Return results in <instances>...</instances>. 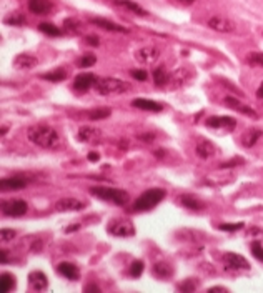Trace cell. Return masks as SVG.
Returning a JSON list of instances; mask_svg holds the SVG:
<instances>
[{
    "instance_id": "6da1fadb",
    "label": "cell",
    "mask_w": 263,
    "mask_h": 293,
    "mask_svg": "<svg viewBox=\"0 0 263 293\" xmlns=\"http://www.w3.org/2000/svg\"><path fill=\"white\" fill-rule=\"evenodd\" d=\"M27 137L32 144H35L42 148H58L62 140H60V135L55 128L49 127V125H33L27 130Z\"/></svg>"
},
{
    "instance_id": "7a4b0ae2",
    "label": "cell",
    "mask_w": 263,
    "mask_h": 293,
    "mask_svg": "<svg viewBox=\"0 0 263 293\" xmlns=\"http://www.w3.org/2000/svg\"><path fill=\"white\" fill-rule=\"evenodd\" d=\"M95 90L98 95H120V93H125L130 90V84L120 80V79H114V77H105V79H97L95 82Z\"/></svg>"
},
{
    "instance_id": "3957f363",
    "label": "cell",
    "mask_w": 263,
    "mask_h": 293,
    "mask_svg": "<svg viewBox=\"0 0 263 293\" xmlns=\"http://www.w3.org/2000/svg\"><path fill=\"white\" fill-rule=\"evenodd\" d=\"M90 193L92 195L98 197L100 200H105L109 204L123 206L128 202V193L123 190H118V188H109V187H92L90 188Z\"/></svg>"
},
{
    "instance_id": "277c9868",
    "label": "cell",
    "mask_w": 263,
    "mask_h": 293,
    "mask_svg": "<svg viewBox=\"0 0 263 293\" xmlns=\"http://www.w3.org/2000/svg\"><path fill=\"white\" fill-rule=\"evenodd\" d=\"M165 198V190L162 188H152V190H146L137 198L133 208L137 212H146V210H152L153 206H157L160 202Z\"/></svg>"
},
{
    "instance_id": "5b68a950",
    "label": "cell",
    "mask_w": 263,
    "mask_h": 293,
    "mask_svg": "<svg viewBox=\"0 0 263 293\" xmlns=\"http://www.w3.org/2000/svg\"><path fill=\"white\" fill-rule=\"evenodd\" d=\"M107 232L114 236H132L135 235V227L130 220H125V218H117V220H112L107 227Z\"/></svg>"
},
{
    "instance_id": "8992f818",
    "label": "cell",
    "mask_w": 263,
    "mask_h": 293,
    "mask_svg": "<svg viewBox=\"0 0 263 293\" xmlns=\"http://www.w3.org/2000/svg\"><path fill=\"white\" fill-rule=\"evenodd\" d=\"M2 213L5 217H22L27 213V202L20 200V198H14V200L2 202Z\"/></svg>"
},
{
    "instance_id": "52a82bcc",
    "label": "cell",
    "mask_w": 263,
    "mask_h": 293,
    "mask_svg": "<svg viewBox=\"0 0 263 293\" xmlns=\"http://www.w3.org/2000/svg\"><path fill=\"white\" fill-rule=\"evenodd\" d=\"M222 262H223V265H225V268L227 270H248L250 268V264L247 262V258H243L241 255H238V253H225L222 258Z\"/></svg>"
},
{
    "instance_id": "ba28073f",
    "label": "cell",
    "mask_w": 263,
    "mask_h": 293,
    "mask_svg": "<svg viewBox=\"0 0 263 293\" xmlns=\"http://www.w3.org/2000/svg\"><path fill=\"white\" fill-rule=\"evenodd\" d=\"M87 204L80 198H60V200L55 204V208L58 212H77V210H84Z\"/></svg>"
},
{
    "instance_id": "9c48e42d",
    "label": "cell",
    "mask_w": 263,
    "mask_h": 293,
    "mask_svg": "<svg viewBox=\"0 0 263 293\" xmlns=\"http://www.w3.org/2000/svg\"><path fill=\"white\" fill-rule=\"evenodd\" d=\"M95 82H97V77L93 75V73H80V75H77L75 80H73V88L84 92V90L95 87Z\"/></svg>"
},
{
    "instance_id": "30bf717a",
    "label": "cell",
    "mask_w": 263,
    "mask_h": 293,
    "mask_svg": "<svg viewBox=\"0 0 263 293\" xmlns=\"http://www.w3.org/2000/svg\"><path fill=\"white\" fill-rule=\"evenodd\" d=\"M206 127L223 128V130H234L236 127V122H235V118H232V117H210V118H206Z\"/></svg>"
},
{
    "instance_id": "8fae6325",
    "label": "cell",
    "mask_w": 263,
    "mask_h": 293,
    "mask_svg": "<svg viewBox=\"0 0 263 293\" xmlns=\"http://www.w3.org/2000/svg\"><path fill=\"white\" fill-rule=\"evenodd\" d=\"M225 103L230 109H234L235 112H238V114L241 115H247V117H252V118H255L257 117V112L255 110H252L248 105H245V103H241L238 98H235V97H227L225 98Z\"/></svg>"
},
{
    "instance_id": "7c38bea8",
    "label": "cell",
    "mask_w": 263,
    "mask_h": 293,
    "mask_svg": "<svg viewBox=\"0 0 263 293\" xmlns=\"http://www.w3.org/2000/svg\"><path fill=\"white\" fill-rule=\"evenodd\" d=\"M158 57H160V52L155 47H144V49H140L135 54V59L140 63H153Z\"/></svg>"
},
{
    "instance_id": "4fadbf2b",
    "label": "cell",
    "mask_w": 263,
    "mask_h": 293,
    "mask_svg": "<svg viewBox=\"0 0 263 293\" xmlns=\"http://www.w3.org/2000/svg\"><path fill=\"white\" fill-rule=\"evenodd\" d=\"M37 63H38L37 57H33L30 54H20L14 59V67L20 68V70H29V68L35 67Z\"/></svg>"
},
{
    "instance_id": "5bb4252c",
    "label": "cell",
    "mask_w": 263,
    "mask_h": 293,
    "mask_svg": "<svg viewBox=\"0 0 263 293\" xmlns=\"http://www.w3.org/2000/svg\"><path fill=\"white\" fill-rule=\"evenodd\" d=\"M47 283H49V280H47L45 273H42V271H32V273L29 275V285L35 292L45 290Z\"/></svg>"
},
{
    "instance_id": "9a60e30c",
    "label": "cell",
    "mask_w": 263,
    "mask_h": 293,
    "mask_svg": "<svg viewBox=\"0 0 263 293\" xmlns=\"http://www.w3.org/2000/svg\"><path fill=\"white\" fill-rule=\"evenodd\" d=\"M208 27L217 30V32L227 33V32H232V30H234V24H232L230 20L223 19V17H212V19L208 20Z\"/></svg>"
},
{
    "instance_id": "2e32d148",
    "label": "cell",
    "mask_w": 263,
    "mask_h": 293,
    "mask_svg": "<svg viewBox=\"0 0 263 293\" xmlns=\"http://www.w3.org/2000/svg\"><path fill=\"white\" fill-rule=\"evenodd\" d=\"M132 105L135 107V109L146 110V112H162L163 110L162 103L148 100V98H135V100H132Z\"/></svg>"
},
{
    "instance_id": "e0dca14e",
    "label": "cell",
    "mask_w": 263,
    "mask_h": 293,
    "mask_svg": "<svg viewBox=\"0 0 263 293\" xmlns=\"http://www.w3.org/2000/svg\"><path fill=\"white\" fill-rule=\"evenodd\" d=\"M195 152L198 157H202V158H210V157H213L215 152H217V148H215V145L212 144V142H208V140H200L197 144L195 146Z\"/></svg>"
},
{
    "instance_id": "ac0fdd59",
    "label": "cell",
    "mask_w": 263,
    "mask_h": 293,
    "mask_svg": "<svg viewBox=\"0 0 263 293\" xmlns=\"http://www.w3.org/2000/svg\"><path fill=\"white\" fill-rule=\"evenodd\" d=\"M50 8H52V3L49 0H29V10L37 15L49 14Z\"/></svg>"
},
{
    "instance_id": "d6986e66",
    "label": "cell",
    "mask_w": 263,
    "mask_h": 293,
    "mask_svg": "<svg viewBox=\"0 0 263 293\" xmlns=\"http://www.w3.org/2000/svg\"><path fill=\"white\" fill-rule=\"evenodd\" d=\"M2 190L3 192H15V190H22L25 188V180L24 178H19V176H12V178H3L2 182Z\"/></svg>"
},
{
    "instance_id": "ffe728a7",
    "label": "cell",
    "mask_w": 263,
    "mask_h": 293,
    "mask_svg": "<svg viewBox=\"0 0 263 293\" xmlns=\"http://www.w3.org/2000/svg\"><path fill=\"white\" fill-rule=\"evenodd\" d=\"M112 2H114L115 5L122 7V8H125V10L132 12V14H135V15H142V17L146 15V10H145V8H142V7L139 5V3L132 2V0H112Z\"/></svg>"
},
{
    "instance_id": "44dd1931",
    "label": "cell",
    "mask_w": 263,
    "mask_h": 293,
    "mask_svg": "<svg viewBox=\"0 0 263 293\" xmlns=\"http://www.w3.org/2000/svg\"><path fill=\"white\" fill-rule=\"evenodd\" d=\"M57 271L60 275H63L65 278L68 280H77L80 277V273H79V268H77L73 264H67V262H63V264H60L57 266Z\"/></svg>"
},
{
    "instance_id": "7402d4cb",
    "label": "cell",
    "mask_w": 263,
    "mask_h": 293,
    "mask_svg": "<svg viewBox=\"0 0 263 293\" xmlns=\"http://www.w3.org/2000/svg\"><path fill=\"white\" fill-rule=\"evenodd\" d=\"M90 22L98 25V27H102V29H105V30H109V32H120V33L127 32V29L122 27V25L114 24V22H110V20H107V19H90Z\"/></svg>"
},
{
    "instance_id": "603a6c76",
    "label": "cell",
    "mask_w": 263,
    "mask_h": 293,
    "mask_svg": "<svg viewBox=\"0 0 263 293\" xmlns=\"http://www.w3.org/2000/svg\"><path fill=\"white\" fill-rule=\"evenodd\" d=\"M98 135H100V132L95 130V128L82 127L79 130V133H77V139H79L80 142H92V140L98 139Z\"/></svg>"
},
{
    "instance_id": "cb8c5ba5",
    "label": "cell",
    "mask_w": 263,
    "mask_h": 293,
    "mask_svg": "<svg viewBox=\"0 0 263 293\" xmlns=\"http://www.w3.org/2000/svg\"><path fill=\"white\" fill-rule=\"evenodd\" d=\"M14 288H15L14 275L2 273V277H0V292H2V293H8V292L14 290Z\"/></svg>"
},
{
    "instance_id": "d4e9b609",
    "label": "cell",
    "mask_w": 263,
    "mask_h": 293,
    "mask_svg": "<svg viewBox=\"0 0 263 293\" xmlns=\"http://www.w3.org/2000/svg\"><path fill=\"white\" fill-rule=\"evenodd\" d=\"M180 204H182L185 208H190V210H202L204 208V204L202 202H198L195 197H190V195H182L178 197Z\"/></svg>"
},
{
    "instance_id": "484cf974",
    "label": "cell",
    "mask_w": 263,
    "mask_h": 293,
    "mask_svg": "<svg viewBox=\"0 0 263 293\" xmlns=\"http://www.w3.org/2000/svg\"><path fill=\"white\" fill-rule=\"evenodd\" d=\"M172 273H174V270H172L170 265H167V264H157V265H153V275H155V277L167 278V277H170Z\"/></svg>"
},
{
    "instance_id": "4316f807",
    "label": "cell",
    "mask_w": 263,
    "mask_h": 293,
    "mask_svg": "<svg viewBox=\"0 0 263 293\" xmlns=\"http://www.w3.org/2000/svg\"><path fill=\"white\" fill-rule=\"evenodd\" d=\"M262 137V132L260 130H255V128H253V130H248V132H245V135H243V145L245 146H253L257 144V140L260 139Z\"/></svg>"
},
{
    "instance_id": "83f0119b",
    "label": "cell",
    "mask_w": 263,
    "mask_h": 293,
    "mask_svg": "<svg viewBox=\"0 0 263 293\" xmlns=\"http://www.w3.org/2000/svg\"><path fill=\"white\" fill-rule=\"evenodd\" d=\"M38 29H40V32H44V33H47V35H50V37H58V35H62V30H60V29L57 27V25L49 24V22L40 24V25H38Z\"/></svg>"
},
{
    "instance_id": "f1b7e54d",
    "label": "cell",
    "mask_w": 263,
    "mask_h": 293,
    "mask_svg": "<svg viewBox=\"0 0 263 293\" xmlns=\"http://www.w3.org/2000/svg\"><path fill=\"white\" fill-rule=\"evenodd\" d=\"M153 82H155V85H157V87H163V85L168 82V75H167L165 70H163L162 67H157L153 70Z\"/></svg>"
},
{
    "instance_id": "f546056e",
    "label": "cell",
    "mask_w": 263,
    "mask_h": 293,
    "mask_svg": "<svg viewBox=\"0 0 263 293\" xmlns=\"http://www.w3.org/2000/svg\"><path fill=\"white\" fill-rule=\"evenodd\" d=\"M65 77H67V73L63 70H55V72H50V73H44L42 79L49 80V82H62Z\"/></svg>"
},
{
    "instance_id": "4dcf8cb0",
    "label": "cell",
    "mask_w": 263,
    "mask_h": 293,
    "mask_svg": "<svg viewBox=\"0 0 263 293\" xmlns=\"http://www.w3.org/2000/svg\"><path fill=\"white\" fill-rule=\"evenodd\" d=\"M110 109H97V110H92L88 112V117L90 120H103L107 117H110Z\"/></svg>"
},
{
    "instance_id": "1f68e13d",
    "label": "cell",
    "mask_w": 263,
    "mask_h": 293,
    "mask_svg": "<svg viewBox=\"0 0 263 293\" xmlns=\"http://www.w3.org/2000/svg\"><path fill=\"white\" fill-rule=\"evenodd\" d=\"M247 62L252 63V65L263 67V52H252V54L248 55Z\"/></svg>"
},
{
    "instance_id": "d6a6232c",
    "label": "cell",
    "mask_w": 263,
    "mask_h": 293,
    "mask_svg": "<svg viewBox=\"0 0 263 293\" xmlns=\"http://www.w3.org/2000/svg\"><path fill=\"white\" fill-rule=\"evenodd\" d=\"M128 271H130V275H132L133 278H139L140 275L144 273V262H142V260H135L132 264L130 270H128Z\"/></svg>"
},
{
    "instance_id": "836d02e7",
    "label": "cell",
    "mask_w": 263,
    "mask_h": 293,
    "mask_svg": "<svg viewBox=\"0 0 263 293\" xmlns=\"http://www.w3.org/2000/svg\"><path fill=\"white\" fill-rule=\"evenodd\" d=\"M63 27H65V30L68 33H79L80 32V24L73 19H67L65 22H63Z\"/></svg>"
},
{
    "instance_id": "e575fe53",
    "label": "cell",
    "mask_w": 263,
    "mask_h": 293,
    "mask_svg": "<svg viewBox=\"0 0 263 293\" xmlns=\"http://www.w3.org/2000/svg\"><path fill=\"white\" fill-rule=\"evenodd\" d=\"M95 62H97V57H95V55H92V54H87V55H84V57L80 59L79 65H80L82 68H87V67H92V65H95Z\"/></svg>"
},
{
    "instance_id": "d590c367",
    "label": "cell",
    "mask_w": 263,
    "mask_h": 293,
    "mask_svg": "<svg viewBox=\"0 0 263 293\" xmlns=\"http://www.w3.org/2000/svg\"><path fill=\"white\" fill-rule=\"evenodd\" d=\"M245 223H222V225H218V228L222 232H236L240 230V228H243Z\"/></svg>"
},
{
    "instance_id": "8d00e7d4",
    "label": "cell",
    "mask_w": 263,
    "mask_h": 293,
    "mask_svg": "<svg viewBox=\"0 0 263 293\" xmlns=\"http://www.w3.org/2000/svg\"><path fill=\"white\" fill-rule=\"evenodd\" d=\"M252 253H253V257H255L257 260L263 262V247L260 245V242H253L252 243Z\"/></svg>"
},
{
    "instance_id": "74e56055",
    "label": "cell",
    "mask_w": 263,
    "mask_h": 293,
    "mask_svg": "<svg viewBox=\"0 0 263 293\" xmlns=\"http://www.w3.org/2000/svg\"><path fill=\"white\" fill-rule=\"evenodd\" d=\"M197 287H198V283L193 282L192 278H188L185 283L178 285V290H182V292H193V290H197Z\"/></svg>"
},
{
    "instance_id": "f35d334b",
    "label": "cell",
    "mask_w": 263,
    "mask_h": 293,
    "mask_svg": "<svg viewBox=\"0 0 263 293\" xmlns=\"http://www.w3.org/2000/svg\"><path fill=\"white\" fill-rule=\"evenodd\" d=\"M236 165H243V158H241V157L230 158V162H223L222 163V169H230V167H236Z\"/></svg>"
},
{
    "instance_id": "ab89813d",
    "label": "cell",
    "mask_w": 263,
    "mask_h": 293,
    "mask_svg": "<svg viewBox=\"0 0 263 293\" xmlns=\"http://www.w3.org/2000/svg\"><path fill=\"white\" fill-rule=\"evenodd\" d=\"M0 235H2V240L3 242H10V240L15 238V232L14 230H7V228H2V232H0Z\"/></svg>"
},
{
    "instance_id": "60d3db41",
    "label": "cell",
    "mask_w": 263,
    "mask_h": 293,
    "mask_svg": "<svg viewBox=\"0 0 263 293\" xmlns=\"http://www.w3.org/2000/svg\"><path fill=\"white\" fill-rule=\"evenodd\" d=\"M132 77L135 80H140V82H145L146 80V72L145 70H132Z\"/></svg>"
},
{
    "instance_id": "b9f144b4",
    "label": "cell",
    "mask_w": 263,
    "mask_h": 293,
    "mask_svg": "<svg viewBox=\"0 0 263 293\" xmlns=\"http://www.w3.org/2000/svg\"><path fill=\"white\" fill-rule=\"evenodd\" d=\"M85 42H87L88 45H92V47H97L100 42H98V38L95 35H88L87 38H85Z\"/></svg>"
},
{
    "instance_id": "7bdbcfd3",
    "label": "cell",
    "mask_w": 263,
    "mask_h": 293,
    "mask_svg": "<svg viewBox=\"0 0 263 293\" xmlns=\"http://www.w3.org/2000/svg\"><path fill=\"white\" fill-rule=\"evenodd\" d=\"M7 24H22L24 22V17H15V19H7Z\"/></svg>"
},
{
    "instance_id": "ee69618b",
    "label": "cell",
    "mask_w": 263,
    "mask_h": 293,
    "mask_svg": "<svg viewBox=\"0 0 263 293\" xmlns=\"http://www.w3.org/2000/svg\"><path fill=\"white\" fill-rule=\"evenodd\" d=\"M88 160H90V162H97V160H100V155L95 153V152L88 153Z\"/></svg>"
},
{
    "instance_id": "f6af8a7d",
    "label": "cell",
    "mask_w": 263,
    "mask_h": 293,
    "mask_svg": "<svg viewBox=\"0 0 263 293\" xmlns=\"http://www.w3.org/2000/svg\"><path fill=\"white\" fill-rule=\"evenodd\" d=\"M85 292H100V288H98L97 285H87L84 288Z\"/></svg>"
},
{
    "instance_id": "bcb514c9",
    "label": "cell",
    "mask_w": 263,
    "mask_h": 293,
    "mask_svg": "<svg viewBox=\"0 0 263 293\" xmlns=\"http://www.w3.org/2000/svg\"><path fill=\"white\" fill-rule=\"evenodd\" d=\"M79 228H80V225H79V223H75V225H70L68 228H65V232H67V234H70V232H77Z\"/></svg>"
},
{
    "instance_id": "7dc6e473",
    "label": "cell",
    "mask_w": 263,
    "mask_h": 293,
    "mask_svg": "<svg viewBox=\"0 0 263 293\" xmlns=\"http://www.w3.org/2000/svg\"><path fill=\"white\" fill-rule=\"evenodd\" d=\"M139 139H142V140H152V139H155V135H153V133H148V135H139Z\"/></svg>"
},
{
    "instance_id": "c3c4849f",
    "label": "cell",
    "mask_w": 263,
    "mask_h": 293,
    "mask_svg": "<svg viewBox=\"0 0 263 293\" xmlns=\"http://www.w3.org/2000/svg\"><path fill=\"white\" fill-rule=\"evenodd\" d=\"M257 95H258V98H262V100H263V84L260 85V87H258V90H257Z\"/></svg>"
},
{
    "instance_id": "681fc988",
    "label": "cell",
    "mask_w": 263,
    "mask_h": 293,
    "mask_svg": "<svg viewBox=\"0 0 263 293\" xmlns=\"http://www.w3.org/2000/svg\"><path fill=\"white\" fill-rule=\"evenodd\" d=\"M0 253H2V264H5V262H7V252H5V250H2Z\"/></svg>"
},
{
    "instance_id": "f907efd6",
    "label": "cell",
    "mask_w": 263,
    "mask_h": 293,
    "mask_svg": "<svg viewBox=\"0 0 263 293\" xmlns=\"http://www.w3.org/2000/svg\"><path fill=\"white\" fill-rule=\"evenodd\" d=\"M178 2H182L183 5H190V3H193L195 0H178Z\"/></svg>"
}]
</instances>
